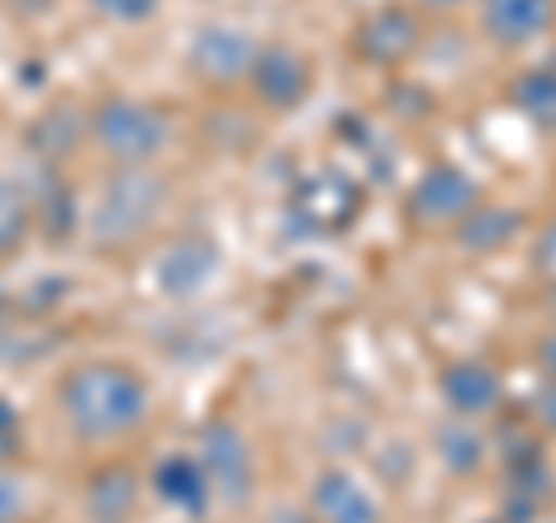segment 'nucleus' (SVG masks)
I'll return each instance as SVG.
<instances>
[{"mask_svg":"<svg viewBox=\"0 0 556 523\" xmlns=\"http://www.w3.org/2000/svg\"><path fill=\"white\" fill-rule=\"evenodd\" d=\"M56 417L75 445L108 449L149 426L153 390L135 361L89 357L56 380Z\"/></svg>","mask_w":556,"mask_h":523,"instance_id":"nucleus-1","label":"nucleus"},{"mask_svg":"<svg viewBox=\"0 0 556 523\" xmlns=\"http://www.w3.org/2000/svg\"><path fill=\"white\" fill-rule=\"evenodd\" d=\"M167 200H172V181L159 167H108L89 218H84L89 241L108 255L139 246L163 222Z\"/></svg>","mask_w":556,"mask_h":523,"instance_id":"nucleus-2","label":"nucleus"},{"mask_svg":"<svg viewBox=\"0 0 556 523\" xmlns=\"http://www.w3.org/2000/svg\"><path fill=\"white\" fill-rule=\"evenodd\" d=\"M177 139L172 112L139 93H108L89 107V149L108 167H159Z\"/></svg>","mask_w":556,"mask_h":523,"instance_id":"nucleus-3","label":"nucleus"},{"mask_svg":"<svg viewBox=\"0 0 556 523\" xmlns=\"http://www.w3.org/2000/svg\"><path fill=\"white\" fill-rule=\"evenodd\" d=\"M260 42L255 28L237 24V20H208L190 33V42L181 51V65L195 89L204 93H241L251 79V65L260 56Z\"/></svg>","mask_w":556,"mask_h":523,"instance_id":"nucleus-4","label":"nucleus"},{"mask_svg":"<svg viewBox=\"0 0 556 523\" xmlns=\"http://www.w3.org/2000/svg\"><path fill=\"white\" fill-rule=\"evenodd\" d=\"M486 200L482 181L468 171L464 163H431L422 167V177L408 186L404 195V218L413 232H431V237H450L459 222L473 214V208Z\"/></svg>","mask_w":556,"mask_h":523,"instance_id":"nucleus-5","label":"nucleus"},{"mask_svg":"<svg viewBox=\"0 0 556 523\" xmlns=\"http://www.w3.org/2000/svg\"><path fill=\"white\" fill-rule=\"evenodd\" d=\"M348 47H353V56L367 69L394 75V69L417 61V51L427 47V14L413 10L408 0H380L376 10H367L353 24Z\"/></svg>","mask_w":556,"mask_h":523,"instance_id":"nucleus-6","label":"nucleus"},{"mask_svg":"<svg viewBox=\"0 0 556 523\" xmlns=\"http://www.w3.org/2000/svg\"><path fill=\"white\" fill-rule=\"evenodd\" d=\"M247 93H251L255 107H265L269 116H292V112L306 107L311 93H316V65H311V56L302 47L265 42L255 65H251Z\"/></svg>","mask_w":556,"mask_h":523,"instance_id":"nucleus-7","label":"nucleus"},{"mask_svg":"<svg viewBox=\"0 0 556 523\" xmlns=\"http://www.w3.org/2000/svg\"><path fill=\"white\" fill-rule=\"evenodd\" d=\"M190 455L200 459L218 500H247L255 492V449H251V435L241 431L232 417H208V422H200Z\"/></svg>","mask_w":556,"mask_h":523,"instance_id":"nucleus-8","label":"nucleus"},{"mask_svg":"<svg viewBox=\"0 0 556 523\" xmlns=\"http://www.w3.org/2000/svg\"><path fill=\"white\" fill-rule=\"evenodd\" d=\"M218 269H223V251L214 237L177 232L153 255V288H159V296H167V302H195V296L214 288Z\"/></svg>","mask_w":556,"mask_h":523,"instance_id":"nucleus-9","label":"nucleus"},{"mask_svg":"<svg viewBox=\"0 0 556 523\" xmlns=\"http://www.w3.org/2000/svg\"><path fill=\"white\" fill-rule=\"evenodd\" d=\"M437 394L450 417H468V422H486L506 408V380L492 361L482 357H455L437 371Z\"/></svg>","mask_w":556,"mask_h":523,"instance_id":"nucleus-10","label":"nucleus"},{"mask_svg":"<svg viewBox=\"0 0 556 523\" xmlns=\"http://www.w3.org/2000/svg\"><path fill=\"white\" fill-rule=\"evenodd\" d=\"M478 33L496 51H529L556 33V0H478Z\"/></svg>","mask_w":556,"mask_h":523,"instance_id":"nucleus-11","label":"nucleus"},{"mask_svg":"<svg viewBox=\"0 0 556 523\" xmlns=\"http://www.w3.org/2000/svg\"><path fill=\"white\" fill-rule=\"evenodd\" d=\"M302 505L316 514V523H386V510H380L376 492L353 468H339V463L311 473Z\"/></svg>","mask_w":556,"mask_h":523,"instance_id":"nucleus-12","label":"nucleus"},{"mask_svg":"<svg viewBox=\"0 0 556 523\" xmlns=\"http://www.w3.org/2000/svg\"><path fill=\"white\" fill-rule=\"evenodd\" d=\"M519 232H525V214H519L515 204H492L482 200L473 214H468L455 232H450V246H459L464 255L473 259H492L501 251H510Z\"/></svg>","mask_w":556,"mask_h":523,"instance_id":"nucleus-13","label":"nucleus"},{"mask_svg":"<svg viewBox=\"0 0 556 523\" xmlns=\"http://www.w3.org/2000/svg\"><path fill=\"white\" fill-rule=\"evenodd\" d=\"M431 459H437L450 477H478L486 459H492V449H486V435L478 422H468V417H450L445 422H437V431H431Z\"/></svg>","mask_w":556,"mask_h":523,"instance_id":"nucleus-14","label":"nucleus"},{"mask_svg":"<svg viewBox=\"0 0 556 523\" xmlns=\"http://www.w3.org/2000/svg\"><path fill=\"white\" fill-rule=\"evenodd\" d=\"M153 492H159V500H167L172 510H181V514H204L208 500H214V486H208L195 455L163 459L159 468H153Z\"/></svg>","mask_w":556,"mask_h":523,"instance_id":"nucleus-15","label":"nucleus"},{"mask_svg":"<svg viewBox=\"0 0 556 523\" xmlns=\"http://www.w3.org/2000/svg\"><path fill=\"white\" fill-rule=\"evenodd\" d=\"M135 505H139V477L130 473V468H121V463L98 468V473L89 477V486H84V510H89V523H130Z\"/></svg>","mask_w":556,"mask_h":523,"instance_id":"nucleus-16","label":"nucleus"},{"mask_svg":"<svg viewBox=\"0 0 556 523\" xmlns=\"http://www.w3.org/2000/svg\"><path fill=\"white\" fill-rule=\"evenodd\" d=\"M298 200H311L306 222L320 232H343L357 218V190L343 177H311L298 186Z\"/></svg>","mask_w":556,"mask_h":523,"instance_id":"nucleus-17","label":"nucleus"},{"mask_svg":"<svg viewBox=\"0 0 556 523\" xmlns=\"http://www.w3.org/2000/svg\"><path fill=\"white\" fill-rule=\"evenodd\" d=\"M506 98H510V107L529 120V126L552 130V120H556V65L519 69V75L510 79Z\"/></svg>","mask_w":556,"mask_h":523,"instance_id":"nucleus-18","label":"nucleus"},{"mask_svg":"<svg viewBox=\"0 0 556 523\" xmlns=\"http://www.w3.org/2000/svg\"><path fill=\"white\" fill-rule=\"evenodd\" d=\"M33 232H38V214H33V195L28 190L0 171V259L20 255Z\"/></svg>","mask_w":556,"mask_h":523,"instance_id":"nucleus-19","label":"nucleus"},{"mask_svg":"<svg viewBox=\"0 0 556 523\" xmlns=\"http://www.w3.org/2000/svg\"><path fill=\"white\" fill-rule=\"evenodd\" d=\"M84 5L112 28H144V24L159 20L163 0H84Z\"/></svg>","mask_w":556,"mask_h":523,"instance_id":"nucleus-20","label":"nucleus"},{"mask_svg":"<svg viewBox=\"0 0 556 523\" xmlns=\"http://www.w3.org/2000/svg\"><path fill=\"white\" fill-rule=\"evenodd\" d=\"M28 482L14 473L10 463H0V523H24L28 519Z\"/></svg>","mask_w":556,"mask_h":523,"instance_id":"nucleus-21","label":"nucleus"},{"mask_svg":"<svg viewBox=\"0 0 556 523\" xmlns=\"http://www.w3.org/2000/svg\"><path fill=\"white\" fill-rule=\"evenodd\" d=\"M529 422L556 441V380L538 375V390L529 394Z\"/></svg>","mask_w":556,"mask_h":523,"instance_id":"nucleus-22","label":"nucleus"},{"mask_svg":"<svg viewBox=\"0 0 556 523\" xmlns=\"http://www.w3.org/2000/svg\"><path fill=\"white\" fill-rule=\"evenodd\" d=\"M533 269H543L556 278V218L538 228V241H533Z\"/></svg>","mask_w":556,"mask_h":523,"instance_id":"nucleus-23","label":"nucleus"},{"mask_svg":"<svg viewBox=\"0 0 556 523\" xmlns=\"http://www.w3.org/2000/svg\"><path fill=\"white\" fill-rule=\"evenodd\" d=\"M533 366L543 380H556V324H547L543 334L533 339Z\"/></svg>","mask_w":556,"mask_h":523,"instance_id":"nucleus-24","label":"nucleus"},{"mask_svg":"<svg viewBox=\"0 0 556 523\" xmlns=\"http://www.w3.org/2000/svg\"><path fill=\"white\" fill-rule=\"evenodd\" d=\"M413 10H422L427 20H450V14H464V10H473L478 0H408Z\"/></svg>","mask_w":556,"mask_h":523,"instance_id":"nucleus-25","label":"nucleus"},{"mask_svg":"<svg viewBox=\"0 0 556 523\" xmlns=\"http://www.w3.org/2000/svg\"><path fill=\"white\" fill-rule=\"evenodd\" d=\"M265 523H316V514H311L306 505H283V510H274Z\"/></svg>","mask_w":556,"mask_h":523,"instance_id":"nucleus-26","label":"nucleus"},{"mask_svg":"<svg viewBox=\"0 0 556 523\" xmlns=\"http://www.w3.org/2000/svg\"><path fill=\"white\" fill-rule=\"evenodd\" d=\"M482 523H519L515 514H492V519H482Z\"/></svg>","mask_w":556,"mask_h":523,"instance_id":"nucleus-27","label":"nucleus"},{"mask_svg":"<svg viewBox=\"0 0 556 523\" xmlns=\"http://www.w3.org/2000/svg\"><path fill=\"white\" fill-rule=\"evenodd\" d=\"M547 135H552V139H556V120H552V130H547Z\"/></svg>","mask_w":556,"mask_h":523,"instance_id":"nucleus-28","label":"nucleus"}]
</instances>
